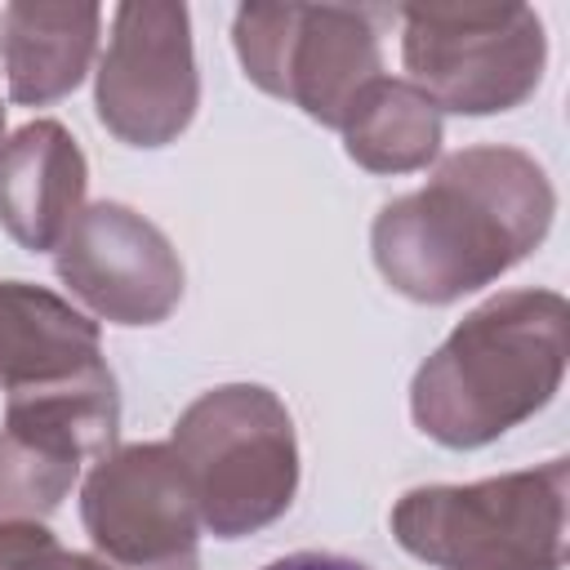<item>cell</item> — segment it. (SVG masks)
I'll list each match as a JSON object with an SVG mask.
<instances>
[{
    "label": "cell",
    "mask_w": 570,
    "mask_h": 570,
    "mask_svg": "<svg viewBox=\"0 0 570 570\" xmlns=\"http://www.w3.org/2000/svg\"><path fill=\"white\" fill-rule=\"evenodd\" d=\"M566 499V459L468 485H414L392 508V534L436 570H561Z\"/></svg>",
    "instance_id": "cell-4"
},
{
    "label": "cell",
    "mask_w": 570,
    "mask_h": 570,
    "mask_svg": "<svg viewBox=\"0 0 570 570\" xmlns=\"http://www.w3.org/2000/svg\"><path fill=\"white\" fill-rule=\"evenodd\" d=\"M401 58L436 111L494 116L539 89L548 36L530 4H405Z\"/></svg>",
    "instance_id": "cell-5"
},
{
    "label": "cell",
    "mask_w": 570,
    "mask_h": 570,
    "mask_svg": "<svg viewBox=\"0 0 570 570\" xmlns=\"http://www.w3.org/2000/svg\"><path fill=\"white\" fill-rule=\"evenodd\" d=\"M245 76L294 102L316 125L338 129L365 85L383 76L374 18L343 4H245L232 22Z\"/></svg>",
    "instance_id": "cell-6"
},
{
    "label": "cell",
    "mask_w": 570,
    "mask_h": 570,
    "mask_svg": "<svg viewBox=\"0 0 570 570\" xmlns=\"http://www.w3.org/2000/svg\"><path fill=\"white\" fill-rule=\"evenodd\" d=\"M80 521L111 570H200V517L169 441L102 454L80 485Z\"/></svg>",
    "instance_id": "cell-7"
},
{
    "label": "cell",
    "mask_w": 570,
    "mask_h": 570,
    "mask_svg": "<svg viewBox=\"0 0 570 570\" xmlns=\"http://www.w3.org/2000/svg\"><path fill=\"white\" fill-rule=\"evenodd\" d=\"M94 107L107 134L129 147H165L191 125L200 107V76L187 4H116L111 36L98 58Z\"/></svg>",
    "instance_id": "cell-8"
},
{
    "label": "cell",
    "mask_w": 570,
    "mask_h": 570,
    "mask_svg": "<svg viewBox=\"0 0 570 570\" xmlns=\"http://www.w3.org/2000/svg\"><path fill=\"white\" fill-rule=\"evenodd\" d=\"M557 191L543 165L503 142L445 156L419 191L387 200L370 227L379 276L410 303H454L534 254Z\"/></svg>",
    "instance_id": "cell-1"
},
{
    "label": "cell",
    "mask_w": 570,
    "mask_h": 570,
    "mask_svg": "<svg viewBox=\"0 0 570 570\" xmlns=\"http://www.w3.org/2000/svg\"><path fill=\"white\" fill-rule=\"evenodd\" d=\"M49 570H111V566H107L98 552H67V548H62V557H58Z\"/></svg>",
    "instance_id": "cell-17"
},
{
    "label": "cell",
    "mask_w": 570,
    "mask_h": 570,
    "mask_svg": "<svg viewBox=\"0 0 570 570\" xmlns=\"http://www.w3.org/2000/svg\"><path fill=\"white\" fill-rule=\"evenodd\" d=\"M263 570H370V566L356 557H338V552H289V557L267 561Z\"/></svg>",
    "instance_id": "cell-16"
},
{
    "label": "cell",
    "mask_w": 570,
    "mask_h": 570,
    "mask_svg": "<svg viewBox=\"0 0 570 570\" xmlns=\"http://www.w3.org/2000/svg\"><path fill=\"white\" fill-rule=\"evenodd\" d=\"M169 450L187 472L200 530L214 539L258 534L294 503V419L263 383H223L200 392L178 414Z\"/></svg>",
    "instance_id": "cell-3"
},
{
    "label": "cell",
    "mask_w": 570,
    "mask_h": 570,
    "mask_svg": "<svg viewBox=\"0 0 570 570\" xmlns=\"http://www.w3.org/2000/svg\"><path fill=\"white\" fill-rule=\"evenodd\" d=\"M102 365L98 325L31 281H0V392Z\"/></svg>",
    "instance_id": "cell-12"
},
{
    "label": "cell",
    "mask_w": 570,
    "mask_h": 570,
    "mask_svg": "<svg viewBox=\"0 0 570 570\" xmlns=\"http://www.w3.org/2000/svg\"><path fill=\"white\" fill-rule=\"evenodd\" d=\"M80 468H85V454H76L71 445L36 428L4 423L0 428V521L49 517L80 481Z\"/></svg>",
    "instance_id": "cell-14"
},
{
    "label": "cell",
    "mask_w": 570,
    "mask_h": 570,
    "mask_svg": "<svg viewBox=\"0 0 570 570\" xmlns=\"http://www.w3.org/2000/svg\"><path fill=\"white\" fill-rule=\"evenodd\" d=\"M58 281L111 325H160L183 298V258L134 205H85L53 249Z\"/></svg>",
    "instance_id": "cell-9"
},
{
    "label": "cell",
    "mask_w": 570,
    "mask_h": 570,
    "mask_svg": "<svg viewBox=\"0 0 570 570\" xmlns=\"http://www.w3.org/2000/svg\"><path fill=\"white\" fill-rule=\"evenodd\" d=\"M62 543L40 521H0V570H49Z\"/></svg>",
    "instance_id": "cell-15"
},
{
    "label": "cell",
    "mask_w": 570,
    "mask_h": 570,
    "mask_svg": "<svg viewBox=\"0 0 570 570\" xmlns=\"http://www.w3.org/2000/svg\"><path fill=\"white\" fill-rule=\"evenodd\" d=\"M89 165L58 120H31L0 147V227L31 254L58 249L85 209Z\"/></svg>",
    "instance_id": "cell-10"
},
{
    "label": "cell",
    "mask_w": 570,
    "mask_h": 570,
    "mask_svg": "<svg viewBox=\"0 0 570 570\" xmlns=\"http://www.w3.org/2000/svg\"><path fill=\"white\" fill-rule=\"evenodd\" d=\"M347 156L370 174H414L441 151V111L410 85L379 76L347 107L343 125Z\"/></svg>",
    "instance_id": "cell-13"
},
{
    "label": "cell",
    "mask_w": 570,
    "mask_h": 570,
    "mask_svg": "<svg viewBox=\"0 0 570 570\" xmlns=\"http://www.w3.org/2000/svg\"><path fill=\"white\" fill-rule=\"evenodd\" d=\"M0 147H4V107H0Z\"/></svg>",
    "instance_id": "cell-18"
},
{
    "label": "cell",
    "mask_w": 570,
    "mask_h": 570,
    "mask_svg": "<svg viewBox=\"0 0 570 570\" xmlns=\"http://www.w3.org/2000/svg\"><path fill=\"white\" fill-rule=\"evenodd\" d=\"M566 361L570 303L557 289H503L414 370L410 414L445 450L490 445L557 396Z\"/></svg>",
    "instance_id": "cell-2"
},
{
    "label": "cell",
    "mask_w": 570,
    "mask_h": 570,
    "mask_svg": "<svg viewBox=\"0 0 570 570\" xmlns=\"http://www.w3.org/2000/svg\"><path fill=\"white\" fill-rule=\"evenodd\" d=\"M98 4H36L18 0L0 9V62L9 98L22 107H45L67 98L98 53Z\"/></svg>",
    "instance_id": "cell-11"
}]
</instances>
